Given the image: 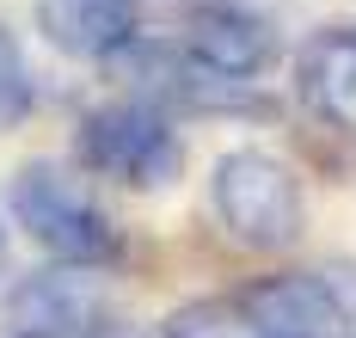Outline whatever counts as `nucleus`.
Segmentation results:
<instances>
[{"label":"nucleus","instance_id":"obj_2","mask_svg":"<svg viewBox=\"0 0 356 338\" xmlns=\"http://www.w3.org/2000/svg\"><path fill=\"white\" fill-rule=\"evenodd\" d=\"M13 222L25 227L56 264L105 271L123 252V240H117L111 216L92 203V191L80 185V179H68L62 166H49V160H31L13 179Z\"/></svg>","mask_w":356,"mask_h":338},{"label":"nucleus","instance_id":"obj_5","mask_svg":"<svg viewBox=\"0 0 356 338\" xmlns=\"http://www.w3.org/2000/svg\"><path fill=\"white\" fill-rule=\"evenodd\" d=\"M240 314L252 320L258 338H356L344 307L332 296V283L314 271H283V277H258L240 289Z\"/></svg>","mask_w":356,"mask_h":338},{"label":"nucleus","instance_id":"obj_3","mask_svg":"<svg viewBox=\"0 0 356 338\" xmlns=\"http://www.w3.org/2000/svg\"><path fill=\"white\" fill-rule=\"evenodd\" d=\"M74 148L99 179H117L129 191H166L184 172V142H178L172 117L147 99H117V105L86 111Z\"/></svg>","mask_w":356,"mask_h":338},{"label":"nucleus","instance_id":"obj_10","mask_svg":"<svg viewBox=\"0 0 356 338\" xmlns=\"http://www.w3.org/2000/svg\"><path fill=\"white\" fill-rule=\"evenodd\" d=\"M25 111H31V68H25V49L13 43V31L0 25V129H13Z\"/></svg>","mask_w":356,"mask_h":338},{"label":"nucleus","instance_id":"obj_12","mask_svg":"<svg viewBox=\"0 0 356 338\" xmlns=\"http://www.w3.org/2000/svg\"><path fill=\"white\" fill-rule=\"evenodd\" d=\"M6 264H13V252H6V227H0V289H6Z\"/></svg>","mask_w":356,"mask_h":338},{"label":"nucleus","instance_id":"obj_8","mask_svg":"<svg viewBox=\"0 0 356 338\" xmlns=\"http://www.w3.org/2000/svg\"><path fill=\"white\" fill-rule=\"evenodd\" d=\"M37 31L62 56L111 62L136 43V13L129 0H37Z\"/></svg>","mask_w":356,"mask_h":338},{"label":"nucleus","instance_id":"obj_4","mask_svg":"<svg viewBox=\"0 0 356 338\" xmlns=\"http://www.w3.org/2000/svg\"><path fill=\"white\" fill-rule=\"evenodd\" d=\"M117 301L86 264L31 271L6 289V338H111Z\"/></svg>","mask_w":356,"mask_h":338},{"label":"nucleus","instance_id":"obj_9","mask_svg":"<svg viewBox=\"0 0 356 338\" xmlns=\"http://www.w3.org/2000/svg\"><path fill=\"white\" fill-rule=\"evenodd\" d=\"M160 338H258L252 320L240 314L234 296H209V301H184L178 314H166Z\"/></svg>","mask_w":356,"mask_h":338},{"label":"nucleus","instance_id":"obj_11","mask_svg":"<svg viewBox=\"0 0 356 338\" xmlns=\"http://www.w3.org/2000/svg\"><path fill=\"white\" fill-rule=\"evenodd\" d=\"M320 277L332 283V296H338V307H344V320H350V332H356V264H332Z\"/></svg>","mask_w":356,"mask_h":338},{"label":"nucleus","instance_id":"obj_1","mask_svg":"<svg viewBox=\"0 0 356 338\" xmlns=\"http://www.w3.org/2000/svg\"><path fill=\"white\" fill-rule=\"evenodd\" d=\"M209 203H215L221 234L234 246H246V252H289L301 240V227H307L301 179L264 148L221 154L209 172Z\"/></svg>","mask_w":356,"mask_h":338},{"label":"nucleus","instance_id":"obj_7","mask_svg":"<svg viewBox=\"0 0 356 338\" xmlns=\"http://www.w3.org/2000/svg\"><path fill=\"white\" fill-rule=\"evenodd\" d=\"M295 92L320 123L356 136V25H332V31H314L301 43Z\"/></svg>","mask_w":356,"mask_h":338},{"label":"nucleus","instance_id":"obj_6","mask_svg":"<svg viewBox=\"0 0 356 338\" xmlns=\"http://www.w3.org/2000/svg\"><path fill=\"white\" fill-rule=\"evenodd\" d=\"M184 56L203 62L209 74H227V80H252L270 68L277 56V31L246 13V6H227V0H209L184 19Z\"/></svg>","mask_w":356,"mask_h":338}]
</instances>
